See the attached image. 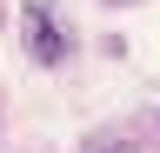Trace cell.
Segmentation results:
<instances>
[{"label": "cell", "instance_id": "3", "mask_svg": "<svg viewBox=\"0 0 160 153\" xmlns=\"http://www.w3.org/2000/svg\"><path fill=\"white\" fill-rule=\"evenodd\" d=\"M107 7H133V0H107Z\"/></svg>", "mask_w": 160, "mask_h": 153}, {"label": "cell", "instance_id": "1", "mask_svg": "<svg viewBox=\"0 0 160 153\" xmlns=\"http://www.w3.org/2000/svg\"><path fill=\"white\" fill-rule=\"evenodd\" d=\"M20 27H27V53H33L40 67H60V60H67V33H60V20H53L47 0H27Z\"/></svg>", "mask_w": 160, "mask_h": 153}, {"label": "cell", "instance_id": "2", "mask_svg": "<svg viewBox=\"0 0 160 153\" xmlns=\"http://www.w3.org/2000/svg\"><path fill=\"white\" fill-rule=\"evenodd\" d=\"M87 153H133V146H127V140H120V146H113V140H93Z\"/></svg>", "mask_w": 160, "mask_h": 153}]
</instances>
